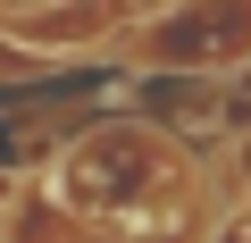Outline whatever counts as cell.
Returning <instances> with one entry per match:
<instances>
[{"mask_svg": "<svg viewBox=\"0 0 251 243\" xmlns=\"http://www.w3.org/2000/svg\"><path fill=\"white\" fill-rule=\"evenodd\" d=\"M59 201L117 235H159L193 201V160L151 126H92L59 160Z\"/></svg>", "mask_w": 251, "mask_h": 243, "instance_id": "obj_1", "label": "cell"}, {"mask_svg": "<svg viewBox=\"0 0 251 243\" xmlns=\"http://www.w3.org/2000/svg\"><path fill=\"white\" fill-rule=\"evenodd\" d=\"M209 243H251V210H226V218L209 226Z\"/></svg>", "mask_w": 251, "mask_h": 243, "instance_id": "obj_2", "label": "cell"}, {"mask_svg": "<svg viewBox=\"0 0 251 243\" xmlns=\"http://www.w3.org/2000/svg\"><path fill=\"white\" fill-rule=\"evenodd\" d=\"M9 9H50V0H9Z\"/></svg>", "mask_w": 251, "mask_h": 243, "instance_id": "obj_3", "label": "cell"}]
</instances>
